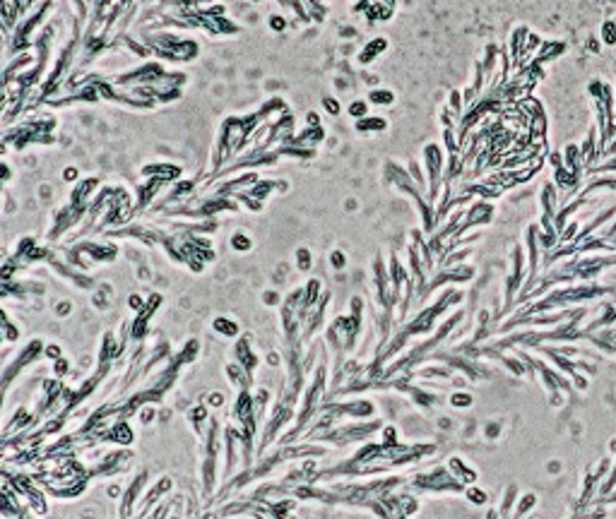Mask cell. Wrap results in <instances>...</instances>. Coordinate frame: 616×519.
<instances>
[{"mask_svg": "<svg viewBox=\"0 0 616 519\" xmlns=\"http://www.w3.org/2000/svg\"><path fill=\"white\" fill-rule=\"evenodd\" d=\"M614 212H616V207H609V209H604V212H602V214H599V216H594L592 221H590V224L585 226V231H583V233H578V236H575V245H578V240H585V238L590 236V233H592L594 228H599V226H602V224H604L606 219H611V216H614Z\"/></svg>", "mask_w": 616, "mask_h": 519, "instance_id": "obj_1", "label": "cell"}, {"mask_svg": "<svg viewBox=\"0 0 616 519\" xmlns=\"http://www.w3.org/2000/svg\"><path fill=\"white\" fill-rule=\"evenodd\" d=\"M566 161H568V166H571V173L580 176V161H583V151L578 149L575 144H571V147L566 149Z\"/></svg>", "mask_w": 616, "mask_h": 519, "instance_id": "obj_2", "label": "cell"}, {"mask_svg": "<svg viewBox=\"0 0 616 519\" xmlns=\"http://www.w3.org/2000/svg\"><path fill=\"white\" fill-rule=\"evenodd\" d=\"M602 39H604V43H609V46H614L616 43V22H604L602 24Z\"/></svg>", "mask_w": 616, "mask_h": 519, "instance_id": "obj_3", "label": "cell"}, {"mask_svg": "<svg viewBox=\"0 0 616 519\" xmlns=\"http://www.w3.org/2000/svg\"><path fill=\"white\" fill-rule=\"evenodd\" d=\"M467 497L472 500L474 505H484L486 502V493L484 490H477V488H470V490H467Z\"/></svg>", "mask_w": 616, "mask_h": 519, "instance_id": "obj_4", "label": "cell"}, {"mask_svg": "<svg viewBox=\"0 0 616 519\" xmlns=\"http://www.w3.org/2000/svg\"><path fill=\"white\" fill-rule=\"evenodd\" d=\"M534 502H537V497L532 495V493H529V495H525V497H522V505H517V514H527V509L532 507Z\"/></svg>", "mask_w": 616, "mask_h": 519, "instance_id": "obj_5", "label": "cell"}, {"mask_svg": "<svg viewBox=\"0 0 616 519\" xmlns=\"http://www.w3.org/2000/svg\"><path fill=\"white\" fill-rule=\"evenodd\" d=\"M470 404H472V397H470V394H455V397H452V406L465 409V406H470Z\"/></svg>", "mask_w": 616, "mask_h": 519, "instance_id": "obj_6", "label": "cell"}, {"mask_svg": "<svg viewBox=\"0 0 616 519\" xmlns=\"http://www.w3.org/2000/svg\"><path fill=\"white\" fill-rule=\"evenodd\" d=\"M575 228H578V226H575V224H571V226H568V233L563 236V240H568V238H573V236H575Z\"/></svg>", "mask_w": 616, "mask_h": 519, "instance_id": "obj_7", "label": "cell"}, {"mask_svg": "<svg viewBox=\"0 0 616 519\" xmlns=\"http://www.w3.org/2000/svg\"><path fill=\"white\" fill-rule=\"evenodd\" d=\"M606 154H614V156H616V140L611 142V147H609V149H606Z\"/></svg>", "mask_w": 616, "mask_h": 519, "instance_id": "obj_8", "label": "cell"}]
</instances>
